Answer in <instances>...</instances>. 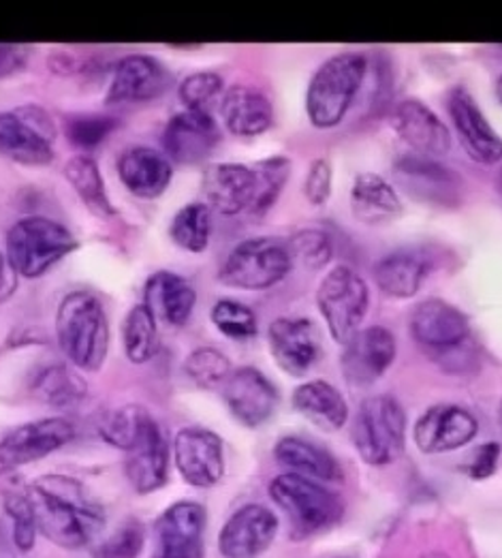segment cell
Here are the masks:
<instances>
[{
  "label": "cell",
  "instance_id": "obj_39",
  "mask_svg": "<svg viewBox=\"0 0 502 558\" xmlns=\"http://www.w3.org/2000/svg\"><path fill=\"white\" fill-rule=\"evenodd\" d=\"M146 544V531L139 520L122 522L110 537L93 548L95 558H137Z\"/></svg>",
  "mask_w": 502,
  "mask_h": 558
},
{
  "label": "cell",
  "instance_id": "obj_7",
  "mask_svg": "<svg viewBox=\"0 0 502 558\" xmlns=\"http://www.w3.org/2000/svg\"><path fill=\"white\" fill-rule=\"evenodd\" d=\"M411 335L434 360L457 362L470 355V324L445 300H424L411 315Z\"/></svg>",
  "mask_w": 502,
  "mask_h": 558
},
{
  "label": "cell",
  "instance_id": "obj_14",
  "mask_svg": "<svg viewBox=\"0 0 502 558\" xmlns=\"http://www.w3.org/2000/svg\"><path fill=\"white\" fill-rule=\"evenodd\" d=\"M223 398L231 415L246 428L264 426L279 407L274 384L250 366L231 371L223 384Z\"/></svg>",
  "mask_w": 502,
  "mask_h": 558
},
{
  "label": "cell",
  "instance_id": "obj_50",
  "mask_svg": "<svg viewBox=\"0 0 502 558\" xmlns=\"http://www.w3.org/2000/svg\"><path fill=\"white\" fill-rule=\"evenodd\" d=\"M497 95H499V99H501L502 104V75L499 77V82H497Z\"/></svg>",
  "mask_w": 502,
  "mask_h": 558
},
{
  "label": "cell",
  "instance_id": "obj_21",
  "mask_svg": "<svg viewBox=\"0 0 502 558\" xmlns=\"http://www.w3.org/2000/svg\"><path fill=\"white\" fill-rule=\"evenodd\" d=\"M270 351L280 368L293 377H304L319 360L321 344L313 322L302 317H280L270 326Z\"/></svg>",
  "mask_w": 502,
  "mask_h": 558
},
{
  "label": "cell",
  "instance_id": "obj_45",
  "mask_svg": "<svg viewBox=\"0 0 502 558\" xmlns=\"http://www.w3.org/2000/svg\"><path fill=\"white\" fill-rule=\"evenodd\" d=\"M115 129V120L106 116H75L66 122L69 140L79 148H95L106 142Z\"/></svg>",
  "mask_w": 502,
  "mask_h": 558
},
{
  "label": "cell",
  "instance_id": "obj_1",
  "mask_svg": "<svg viewBox=\"0 0 502 558\" xmlns=\"http://www.w3.org/2000/svg\"><path fill=\"white\" fill-rule=\"evenodd\" d=\"M37 531L64 550L90 546L106 526V509L69 475H46L26 488Z\"/></svg>",
  "mask_w": 502,
  "mask_h": 558
},
{
  "label": "cell",
  "instance_id": "obj_40",
  "mask_svg": "<svg viewBox=\"0 0 502 558\" xmlns=\"http://www.w3.org/2000/svg\"><path fill=\"white\" fill-rule=\"evenodd\" d=\"M286 246L291 262H297L310 270L323 268L332 257V242L321 229H302L291 238Z\"/></svg>",
  "mask_w": 502,
  "mask_h": 558
},
{
  "label": "cell",
  "instance_id": "obj_9",
  "mask_svg": "<svg viewBox=\"0 0 502 558\" xmlns=\"http://www.w3.org/2000/svg\"><path fill=\"white\" fill-rule=\"evenodd\" d=\"M291 266V253L284 242L250 238L229 253L219 279L237 289H268L284 279Z\"/></svg>",
  "mask_w": 502,
  "mask_h": 558
},
{
  "label": "cell",
  "instance_id": "obj_28",
  "mask_svg": "<svg viewBox=\"0 0 502 558\" xmlns=\"http://www.w3.org/2000/svg\"><path fill=\"white\" fill-rule=\"evenodd\" d=\"M146 306L155 319L166 322L173 328H182L195 308L197 293L193 284L173 272H157L146 282Z\"/></svg>",
  "mask_w": 502,
  "mask_h": 558
},
{
  "label": "cell",
  "instance_id": "obj_47",
  "mask_svg": "<svg viewBox=\"0 0 502 558\" xmlns=\"http://www.w3.org/2000/svg\"><path fill=\"white\" fill-rule=\"evenodd\" d=\"M499 460H501V446L499 444H483L479 447L468 466H466V473L473 477V480H488L497 473L499 469Z\"/></svg>",
  "mask_w": 502,
  "mask_h": 558
},
{
  "label": "cell",
  "instance_id": "obj_26",
  "mask_svg": "<svg viewBox=\"0 0 502 558\" xmlns=\"http://www.w3.org/2000/svg\"><path fill=\"white\" fill-rule=\"evenodd\" d=\"M221 113L226 129L240 137L261 135L274 120L270 99L253 86H231L223 95Z\"/></svg>",
  "mask_w": 502,
  "mask_h": 558
},
{
  "label": "cell",
  "instance_id": "obj_27",
  "mask_svg": "<svg viewBox=\"0 0 502 558\" xmlns=\"http://www.w3.org/2000/svg\"><path fill=\"white\" fill-rule=\"evenodd\" d=\"M118 173L124 186L144 199H155L166 193L171 182V166L163 155L152 148L135 146L122 153Z\"/></svg>",
  "mask_w": 502,
  "mask_h": 558
},
{
  "label": "cell",
  "instance_id": "obj_6",
  "mask_svg": "<svg viewBox=\"0 0 502 558\" xmlns=\"http://www.w3.org/2000/svg\"><path fill=\"white\" fill-rule=\"evenodd\" d=\"M270 497L289 515L297 537L323 533L342 518L340 497L315 480L282 473L270 484Z\"/></svg>",
  "mask_w": 502,
  "mask_h": 558
},
{
  "label": "cell",
  "instance_id": "obj_12",
  "mask_svg": "<svg viewBox=\"0 0 502 558\" xmlns=\"http://www.w3.org/2000/svg\"><path fill=\"white\" fill-rule=\"evenodd\" d=\"M75 426L64 417H46L22 424L0 439V466L15 469L37 462L71 444Z\"/></svg>",
  "mask_w": 502,
  "mask_h": 558
},
{
  "label": "cell",
  "instance_id": "obj_46",
  "mask_svg": "<svg viewBox=\"0 0 502 558\" xmlns=\"http://www.w3.org/2000/svg\"><path fill=\"white\" fill-rule=\"evenodd\" d=\"M304 193L310 204L323 206L332 193V166L328 159H317L304 182Z\"/></svg>",
  "mask_w": 502,
  "mask_h": 558
},
{
  "label": "cell",
  "instance_id": "obj_31",
  "mask_svg": "<svg viewBox=\"0 0 502 558\" xmlns=\"http://www.w3.org/2000/svg\"><path fill=\"white\" fill-rule=\"evenodd\" d=\"M293 407L321 430H340L348 420V404L328 381H308L293 391Z\"/></svg>",
  "mask_w": 502,
  "mask_h": 558
},
{
  "label": "cell",
  "instance_id": "obj_30",
  "mask_svg": "<svg viewBox=\"0 0 502 558\" xmlns=\"http://www.w3.org/2000/svg\"><path fill=\"white\" fill-rule=\"evenodd\" d=\"M351 210L362 223L383 225L400 217L402 204L385 178L377 173H359L351 189Z\"/></svg>",
  "mask_w": 502,
  "mask_h": 558
},
{
  "label": "cell",
  "instance_id": "obj_8",
  "mask_svg": "<svg viewBox=\"0 0 502 558\" xmlns=\"http://www.w3.org/2000/svg\"><path fill=\"white\" fill-rule=\"evenodd\" d=\"M317 304L332 336L344 344L362 330L370 306V289L353 268L335 266L319 284Z\"/></svg>",
  "mask_w": 502,
  "mask_h": 558
},
{
  "label": "cell",
  "instance_id": "obj_34",
  "mask_svg": "<svg viewBox=\"0 0 502 558\" xmlns=\"http://www.w3.org/2000/svg\"><path fill=\"white\" fill-rule=\"evenodd\" d=\"M157 319L146 304H137L124 319V349L133 364H146L157 353Z\"/></svg>",
  "mask_w": 502,
  "mask_h": 558
},
{
  "label": "cell",
  "instance_id": "obj_42",
  "mask_svg": "<svg viewBox=\"0 0 502 558\" xmlns=\"http://www.w3.org/2000/svg\"><path fill=\"white\" fill-rule=\"evenodd\" d=\"M255 171H257V199L250 213L261 215L268 208H272L274 202L279 199L280 191L289 178L291 163L284 157H277V159L257 163Z\"/></svg>",
  "mask_w": 502,
  "mask_h": 558
},
{
  "label": "cell",
  "instance_id": "obj_4",
  "mask_svg": "<svg viewBox=\"0 0 502 558\" xmlns=\"http://www.w3.org/2000/svg\"><path fill=\"white\" fill-rule=\"evenodd\" d=\"M368 62L357 52H344L326 60L313 75L306 93V112L315 126H335L355 101Z\"/></svg>",
  "mask_w": 502,
  "mask_h": 558
},
{
  "label": "cell",
  "instance_id": "obj_3",
  "mask_svg": "<svg viewBox=\"0 0 502 558\" xmlns=\"http://www.w3.org/2000/svg\"><path fill=\"white\" fill-rule=\"evenodd\" d=\"M75 246L77 240L64 225L46 217H28L7 233V264L15 275L37 279L73 253Z\"/></svg>",
  "mask_w": 502,
  "mask_h": 558
},
{
  "label": "cell",
  "instance_id": "obj_2",
  "mask_svg": "<svg viewBox=\"0 0 502 558\" xmlns=\"http://www.w3.org/2000/svg\"><path fill=\"white\" fill-rule=\"evenodd\" d=\"M57 336L73 366L86 373L99 371L110 347V326L101 300L90 291L64 295L58 306Z\"/></svg>",
  "mask_w": 502,
  "mask_h": 558
},
{
  "label": "cell",
  "instance_id": "obj_15",
  "mask_svg": "<svg viewBox=\"0 0 502 558\" xmlns=\"http://www.w3.org/2000/svg\"><path fill=\"white\" fill-rule=\"evenodd\" d=\"M279 533L274 511L264 505H244L226 522L219 535V550L224 558L261 557Z\"/></svg>",
  "mask_w": 502,
  "mask_h": 558
},
{
  "label": "cell",
  "instance_id": "obj_48",
  "mask_svg": "<svg viewBox=\"0 0 502 558\" xmlns=\"http://www.w3.org/2000/svg\"><path fill=\"white\" fill-rule=\"evenodd\" d=\"M30 57V48L28 46H9L2 44L0 46V77H7L15 71H20L26 60Z\"/></svg>",
  "mask_w": 502,
  "mask_h": 558
},
{
  "label": "cell",
  "instance_id": "obj_43",
  "mask_svg": "<svg viewBox=\"0 0 502 558\" xmlns=\"http://www.w3.org/2000/svg\"><path fill=\"white\" fill-rule=\"evenodd\" d=\"M4 509L13 522V542H15L17 550H22V553L33 550L35 539H37V522H35L30 501L26 497V490L9 493L4 499Z\"/></svg>",
  "mask_w": 502,
  "mask_h": 558
},
{
  "label": "cell",
  "instance_id": "obj_38",
  "mask_svg": "<svg viewBox=\"0 0 502 558\" xmlns=\"http://www.w3.org/2000/svg\"><path fill=\"white\" fill-rule=\"evenodd\" d=\"M186 375L199 388H217L223 386L231 375V362L226 355L215 347H199L186 357Z\"/></svg>",
  "mask_w": 502,
  "mask_h": 558
},
{
  "label": "cell",
  "instance_id": "obj_41",
  "mask_svg": "<svg viewBox=\"0 0 502 558\" xmlns=\"http://www.w3.org/2000/svg\"><path fill=\"white\" fill-rule=\"evenodd\" d=\"M212 322L224 336L235 340H246L257 335L255 313L235 300H219L212 308Z\"/></svg>",
  "mask_w": 502,
  "mask_h": 558
},
{
  "label": "cell",
  "instance_id": "obj_11",
  "mask_svg": "<svg viewBox=\"0 0 502 558\" xmlns=\"http://www.w3.org/2000/svg\"><path fill=\"white\" fill-rule=\"evenodd\" d=\"M206 509L195 501H177L155 522L152 558H206Z\"/></svg>",
  "mask_w": 502,
  "mask_h": 558
},
{
  "label": "cell",
  "instance_id": "obj_5",
  "mask_svg": "<svg viewBox=\"0 0 502 558\" xmlns=\"http://www.w3.org/2000/svg\"><path fill=\"white\" fill-rule=\"evenodd\" d=\"M353 444L372 466L395 462L406 444V415L402 404L391 396L366 398L353 422Z\"/></svg>",
  "mask_w": 502,
  "mask_h": 558
},
{
  "label": "cell",
  "instance_id": "obj_37",
  "mask_svg": "<svg viewBox=\"0 0 502 558\" xmlns=\"http://www.w3.org/2000/svg\"><path fill=\"white\" fill-rule=\"evenodd\" d=\"M223 77L215 71H199L188 75L180 88V101L186 106V110L193 112L210 113L212 106L221 101L223 97Z\"/></svg>",
  "mask_w": 502,
  "mask_h": 558
},
{
  "label": "cell",
  "instance_id": "obj_18",
  "mask_svg": "<svg viewBox=\"0 0 502 558\" xmlns=\"http://www.w3.org/2000/svg\"><path fill=\"white\" fill-rule=\"evenodd\" d=\"M479 424L475 415L457 404H437L415 424L413 439L424 453H445L475 439Z\"/></svg>",
  "mask_w": 502,
  "mask_h": 558
},
{
  "label": "cell",
  "instance_id": "obj_33",
  "mask_svg": "<svg viewBox=\"0 0 502 558\" xmlns=\"http://www.w3.org/2000/svg\"><path fill=\"white\" fill-rule=\"evenodd\" d=\"M64 173H66V180L71 182V186L75 189V193L82 197V202L90 210H95L97 215H112L113 208L108 199V193H106L101 171L93 157H88V155L73 157L66 163Z\"/></svg>",
  "mask_w": 502,
  "mask_h": 558
},
{
  "label": "cell",
  "instance_id": "obj_20",
  "mask_svg": "<svg viewBox=\"0 0 502 558\" xmlns=\"http://www.w3.org/2000/svg\"><path fill=\"white\" fill-rule=\"evenodd\" d=\"M221 142L217 120L206 112L175 113L163 133V146L169 157L182 166L206 161Z\"/></svg>",
  "mask_w": 502,
  "mask_h": 558
},
{
  "label": "cell",
  "instance_id": "obj_35",
  "mask_svg": "<svg viewBox=\"0 0 502 558\" xmlns=\"http://www.w3.org/2000/svg\"><path fill=\"white\" fill-rule=\"evenodd\" d=\"M171 240L191 253H201L210 244L212 213L206 204H188L171 221Z\"/></svg>",
  "mask_w": 502,
  "mask_h": 558
},
{
  "label": "cell",
  "instance_id": "obj_51",
  "mask_svg": "<svg viewBox=\"0 0 502 558\" xmlns=\"http://www.w3.org/2000/svg\"><path fill=\"white\" fill-rule=\"evenodd\" d=\"M424 558H449L443 553H432V555H426Z\"/></svg>",
  "mask_w": 502,
  "mask_h": 558
},
{
  "label": "cell",
  "instance_id": "obj_22",
  "mask_svg": "<svg viewBox=\"0 0 502 558\" xmlns=\"http://www.w3.org/2000/svg\"><path fill=\"white\" fill-rule=\"evenodd\" d=\"M169 86L168 69L146 54L124 57L113 69L108 104H144L159 99Z\"/></svg>",
  "mask_w": 502,
  "mask_h": 558
},
{
  "label": "cell",
  "instance_id": "obj_19",
  "mask_svg": "<svg viewBox=\"0 0 502 558\" xmlns=\"http://www.w3.org/2000/svg\"><path fill=\"white\" fill-rule=\"evenodd\" d=\"M449 116L457 131L464 150L473 161L492 166L502 159V140L490 126L483 112L477 108L475 99L464 88H453L449 93Z\"/></svg>",
  "mask_w": 502,
  "mask_h": 558
},
{
  "label": "cell",
  "instance_id": "obj_23",
  "mask_svg": "<svg viewBox=\"0 0 502 558\" xmlns=\"http://www.w3.org/2000/svg\"><path fill=\"white\" fill-rule=\"evenodd\" d=\"M393 131L419 157H439L451 148V135L445 122L417 99H406L395 106L391 116Z\"/></svg>",
  "mask_w": 502,
  "mask_h": 558
},
{
  "label": "cell",
  "instance_id": "obj_16",
  "mask_svg": "<svg viewBox=\"0 0 502 558\" xmlns=\"http://www.w3.org/2000/svg\"><path fill=\"white\" fill-rule=\"evenodd\" d=\"M395 360V338L388 328L370 326L344 342L342 373L355 388L375 384Z\"/></svg>",
  "mask_w": 502,
  "mask_h": 558
},
{
  "label": "cell",
  "instance_id": "obj_29",
  "mask_svg": "<svg viewBox=\"0 0 502 558\" xmlns=\"http://www.w3.org/2000/svg\"><path fill=\"white\" fill-rule=\"evenodd\" d=\"M274 456L289 473L302 475L315 482H340L342 469L334 456L323 447L302 437H282Z\"/></svg>",
  "mask_w": 502,
  "mask_h": 558
},
{
  "label": "cell",
  "instance_id": "obj_44",
  "mask_svg": "<svg viewBox=\"0 0 502 558\" xmlns=\"http://www.w3.org/2000/svg\"><path fill=\"white\" fill-rule=\"evenodd\" d=\"M35 391H37L39 398H44L46 402H50L54 407L73 404L75 400H79L84 396V388L75 379V375L66 373L60 366L48 368L44 375H39Z\"/></svg>",
  "mask_w": 502,
  "mask_h": 558
},
{
  "label": "cell",
  "instance_id": "obj_24",
  "mask_svg": "<svg viewBox=\"0 0 502 558\" xmlns=\"http://www.w3.org/2000/svg\"><path fill=\"white\" fill-rule=\"evenodd\" d=\"M169 447L155 417L137 439V444L126 451L124 471L139 495H150L168 482Z\"/></svg>",
  "mask_w": 502,
  "mask_h": 558
},
{
  "label": "cell",
  "instance_id": "obj_17",
  "mask_svg": "<svg viewBox=\"0 0 502 558\" xmlns=\"http://www.w3.org/2000/svg\"><path fill=\"white\" fill-rule=\"evenodd\" d=\"M397 186L417 202L432 206H455L460 202V180L434 159L411 155L393 166Z\"/></svg>",
  "mask_w": 502,
  "mask_h": 558
},
{
  "label": "cell",
  "instance_id": "obj_10",
  "mask_svg": "<svg viewBox=\"0 0 502 558\" xmlns=\"http://www.w3.org/2000/svg\"><path fill=\"white\" fill-rule=\"evenodd\" d=\"M54 122L41 108L26 106L0 113V155L24 166H46L54 159Z\"/></svg>",
  "mask_w": 502,
  "mask_h": 558
},
{
  "label": "cell",
  "instance_id": "obj_13",
  "mask_svg": "<svg viewBox=\"0 0 502 558\" xmlns=\"http://www.w3.org/2000/svg\"><path fill=\"white\" fill-rule=\"evenodd\" d=\"M173 460L182 480L195 488H210L223 480V441L208 428H182L173 439Z\"/></svg>",
  "mask_w": 502,
  "mask_h": 558
},
{
  "label": "cell",
  "instance_id": "obj_49",
  "mask_svg": "<svg viewBox=\"0 0 502 558\" xmlns=\"http://www.w3.org/2000/svg\"><path fill=\"white\" fill-rule=\"evenodd\" d=\"M9 289H11V280H9L7 262H4V257L0 255V298H2V293H7Z\"/></svg>",
  "mask_w": 502,
  "mask_h": 558
},
{
  "label": "cell",
  "instance_id": "obj_32",
  "mask_svg": "<svg viewBox=\"0 0 502 558\" xmlns=\"http://www.w3.org/2000/svg\"><path fill=\"white\" fill-rule=\"evenodd\" d=\"M430 272L428 259L417 251H395L375 266L377 284L391 298H411Z\"/></svg>",
  "mask_w": 502,
  "mask_h": 558
},
{
  "label": "cell",
  "instance_id": "obj_25",
  "mask_svg": "<svg viewBox=\"0 0 502 558\" xmlns=\"http://www.w3.org/2000/svg\"><path fill=\"white\" fill-rule=\"evenodd\" d=\"M208 204L221 215L233 217L253 210L257 199V171L237 163L212 166L204 175Z\"/></svg>",
  "mask_w": 502,
  "mask_h": 558
},
{
  "label": "cell",
  "instance_id": "obj_36",
  "mask_svg": "<svg viewBox=\"0 0 502 558\" xmlns=\"http://www.w3.org/2000/svg\"><path fill=\"white\" fill-rule=\"evenodd\" d=\"M150 420H152V415L144 407L126 404L122 409H115L112 413H108L101 420L99 433L110 446L118 447L122 451H128L131 447L137 444V439L142 437V433L150 424Z\"/></svg>",
  "mask_w": 502,
  "mask_h": 558
}]
</instances>
